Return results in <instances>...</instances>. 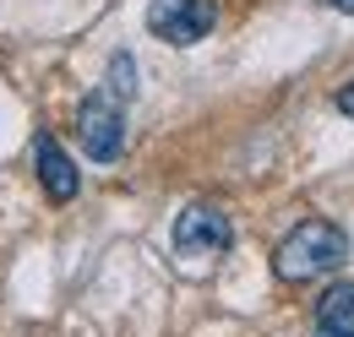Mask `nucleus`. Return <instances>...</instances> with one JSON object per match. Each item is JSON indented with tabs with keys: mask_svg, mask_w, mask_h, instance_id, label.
<instances>
[{
	"mask_svg": "<svg viewBox=\"0 0 354 337\" xmlns=\"http://www.w3.org/2000/svg\"><path fill=\"white\" fill-rule=\"evenodd\" d=\"M310 337H354V332H310Z\"/></svg>",
	"mask_w": 354,
	"mask_h": 337,
	"instance_id": "nucleus-10",
	"label": "nucleus"
},
{
	"mask_svg": "<svg viewBox=\"0 0 354 337\" xmlns=\"http://www.w3.org/2000/svg\"><path fill=\"white\" fill-rule=\"evenodd\" d=\"M77 142L93 164H115L126 153V115L109 93H88L77 104Z\"/></svg>",
	"mask_w": 354,
	"mask_h": 337,
	"instance_id": "nucleus-2",
	"label": "nucleus"
},
{
	"mask_svg": "<svg viewBox=\"0 0 354 337\" xmlns=\"http://www.w3.org/2000/svg\"><path fill=\"white\" fill-rule=\"evenodd\" d=\"M333 11H344V17H354V0H327Z\"/></svg>",
	"mask_w": 354,
	"mask_h": 337,
	"instance_id": "nucleus-9",
	"label": "nucleus"
},
{
	"mask_svg": "<svg viewBox=\"0 0 354 337\" xmlns=\"http://www.w3.org/2000/svg\"><path fill=\"white\" fill-rule=\"evenodd\" d=\"M338 109H344V115H349V120H354V82L344 87V93H338Z\"/></svg>",
	"mask_w": 354,
	"mask_h": 337,
	"instance_id": "nucleus-8",
	"label": "nucleus"
},
{
	"mask_svg": "<svg viewBox=\"0 0 354 337\" xmlns=\"http://www.w3.org/2000/svg\"><path fill=\"white\" fill-rule=\"evenodd\" d=\"M344 261H349V234H344L338 223H327V218H306V223H295V229L278 240L272 272H278L283 283H316V278L338 272Z\"/></svg>",
	"mask_w": 354,
	"mask_h": 337,
	"instance_id": "nucleus-1",
	"label": "nucleus"
},
{
	"mask_svg": "<svg viewBox=\"0 0 354 337\" xmlns=\"http://www.w3.org/2000/svg\"><path fill=\"white\" fill-rule=\"evenodd\" d=\"M218 22V0H153L147 6V28L153 39L175 44V49H191L213 33Z\"/></svg>",
	"mask_w": 354,
	"mask_h": 337,
	"instance_id": "nucleus-3",
	"label": "nucleus"
},
{
	"mask_svg": "<svg viewBox=\"0 0 354 337\" xmlns=\"http://www.w3.org/2000/svg\"><path fill=\"white\" fill-rule=\"evenodd\" d=\"M33 164H39V180H44L49 202H77L82 174H77V164L66 158V147H60L49 131H33Z\"/></svg>",
	"mask_w": 354,
	"mask_h": 337,
	"instance_id": "nucleus-5",
	"label": "nucleus"
},
{
	"mask_svg": "<svg viewBox=\"0 0 354 337\" xmlns=\"http://www.w3.org/2000/svg\"><path fill=\"white\" fill-rule=\"evenodd\" d=\"M109 87H115V104H126V98L136 93V60L126 55V49L109 60Z\"/></svg>",
	"mask_w": 354,
	"mask_h": 337,
	"instance_id": "nucleus-7",
	"label": "nucleus"
},
{
	"mask_svg": "<svg viewBox=\"0 0 354 337\" xmlns=\"http://www.w3.org/2000/svg\"><path fill=\"white\" fill-rule=\"evenodd\" d=\"M310 332H354V283H333L316 299V327Z\"/></svg>",
	"mask_w": 354,
	"mask_h": 337,
	"instance_id": "nucleus-6",
	"label": "nucleus"
},
{
	"mask_svg": "<svg viewBox=\"0 0 354 337\" xmlns=\"http://www.w3.org/2000/svg\"><path fill=\"white\" fill-rule=\"evenodd\" d=\"M229 240H234V223H229V212L213 207V202H191V207L175 218V251L191 256V261L223 256Z\"/></svg>",
	"mask_w": 354,
	"mask_h": 337,
	"instance_id": "nucleus-4",
	"label": "nucleus"
}]
</instances>
